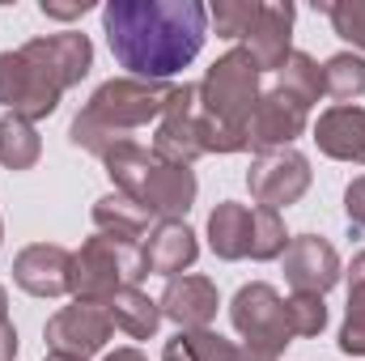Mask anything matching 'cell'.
Wrapping results in <instances>:
<instances>
[{
  "instance_id": "74e56055",
  "label": "cell",
  "mask_w": 365,
  "mask_h": 361,
  "mask_svg": "<svg viewBox=\"0 0 365 361\" xmlns=\"http://www.w3.org/2000/svg\"><path fill=\"white\" fill-rule=\"evenodd\" d=\"M43 361H81V357H64V353H51V357H43Z\"/></svg>"
},
{
  "instance_id": "5b68a950",
  "label": "cell",
  "mask_w": 365,
  "mask_h": 361,
  "mask_svg": "<svg viewBox=\"0 0 365 361\" xmlns=\"http://www.w3.org/2000/svg\"><path fill=\"white\" fill-rule=\"evenodd\" d=\"M149 276L145 251L136 243H115L106 234L86 238L73 251V298L77 302H106L119 289H132Z\"/></svg>"
},
{
  "instance_id": "cb8c5ba5",
  "label": "cell",
  "mask_w": 365,
  "mask_h": 361,
  "mask_svg": "<svg viewBox=\"0 0 365 361\" xmlns=\"http://www.w3.org/2000/svg\"><path fill=\"white\" fill-rule=\"evenodd\" d=\"M238 345L225 340L212 327H195V332H175L162 345V361H234Z\"/></svg>"
},
{
  "instance_id": "83f0119b",
  "label": "cell",
  "mask_w": 365,
  "mask_h": 361,
  "mask_svg": "<svg viewBox=\"0 0 365 361\" xmlns=\"http://www.w3.org/2000/svg\"><path fill=\"white\" fill-rule=\"evenodd\" d=\"M284 315H289L293 340H314L327 327V302L319 293H293V298H284Z\"/></svg>"
},
{
  "instance_id": "7402d4cb",
  "label": "cell",
  "mask_w": 365,
  "mask_h": 361,
  "mask_svg": "<svg viewBox=\"0 0 365 361\" xmlns=\"http://www.w3.org/2000/svg\"><path fill=\"white\" fill-rule=\"evenodd\" d=\"M43 158V136L21 115H0V166L4 171H34Z\"/></svg>"
},
{
  "instance_id": "5bb4252c",
  "label": "cell",
  "mask_w": 365,
  "mask_h": 361,
  "mask_svg": "<svg viewBox=\"0 0 365 361\" xmlns=\"http://www.w3.org/2000/svg\"><path fill=\"white\" fill-rule=\"evenodd\" d=\"M158 306H162V319L179 323V332H195V327H212V319L221 310V293H217V285L208 276L182 272V276L166 280Z\"/></svg>"
},
{
  "instance_id": "f546056e",
  "label": "cell",
  "mask_w": 365,
  "mask_h": 361,
  "mask_svg": "<svg viewBox=\"0 0 365 361\" xmlns=\"http://www.w3.org/2000/svg\"><path fill=\"white\" fill-rule=\"evenodd\" d=\"M340 353L349 357H365V293H349V310L340 323Z\"/></svg>"
},
{
  "instance_id": "8992f818",
  "label": "cell",
  "mask_w": 365,
  "mask_h": 361,
  "mask_svg": "<svg viewBox=\"0 0 365 361\" xmlns=\"http://www.w3.org/2000/svg\"><path fill=\"white\" fill-rule=\"evenodd\" d=\"M259 68H255V60L242 51V47H230L225 56H217L212 60V68L204 73V81L195 86L200 93V111L208 115V119H217V123H225V128H238V132H247V119H251V111H255V102H259Z\"/></svg>"
},
{
  "instance_id": "1f68e13d",
  "label": "cell",
  "mask_w": 365,
  "mask_h": 361,
  "mask_svg": "<svg viewBox=\"0 0 365 361\" xmlns=\"http://www.w3.org/2000/svg\"><path fill=\"white\" fill-rule=\"evenodd\" d=\"M43 9V17H51V21H77V17H86L93 4L90 0H73V4H56V0H43L38 4Z\"/></svg>"
},
{
  "instance_id": "9a60e30c",
  "label": "cell",
  "mask_w": 365,
  "mask_h": 361,
  "mask_svg": "<svg viewBox=\"0 0 365 361\" xmlns=\"http://www.w3.org/2000/svg\"><path fill=\"white\" fill-rule=\"evenodd\" d=\"M293 17H297V9L289 0H272L259 9L251 34L242 39V51L255 60L259 73H276L293 56Z\"/></svg>"
},
{
  "instance_id": "ba28073f",
  "label": "cell",
  "mask_w": 365,
  "mask_h": 361,
  "mask_svg": "<svg viewBox=\"0 0 365 361\" xmlns=\"http://www.w3.org/2000/svg\"><path fill=\"white\" fill-rule=\"evenodd\" d=\"M310 158L297 153V149H272V153H255L251 158V171H247V187H251V200L259 208H289L297 204L306 191H310Z\"/></svg>"
},
{
  "instance_id": "4dcf8cb0",
  "label": "cell",
  "mask_w": 365,
  "mask_h": 361,
  "mask_svg": "<svg viewBox=\"0 0 365 361\" xmlns=\"http://www.w3.org/2000/svg\"><path fill=\"white\" fill-rule=\"evenodd\" d=\"M344 217L353 230H365V175H357L344 187Z\"/></svg>"
},
{
  "instance_id": "7c38bea8",
  "label": "cell",
  "mask_w": 365,
  "mask_h": 361,
  "mask_svg": "<svg viewBox=\"0 0 365 361\" xmlns=\"http://www.w3.org/2000/svg\"><path fill=\"white\" fill-rule=\"evenodd\" d=\"M280 264H284V280L293 285V293H319V298H323V293L336 289V280L344 276L340 251H336L327 238H319V234H297V238H289Z\"/></svg>"
},
{
  "instance_id": "603a6c76",
  "label": "cell",
  "mask_w": 365,
  "mask_h": 361,
  "mask_svg": "<svg viewBox=\"0 0 365 361\" xmlns=\"http://www.w3.org/2000/svg\"><path fill=\"white\" fill-rule=\"evenodd\" d=\"M276 90L284 93V98H293L297 106H314L319 98H323V64L314 60V56H306V51H293L280 68H276Z\"/></svg>"
},
{
  "instance_id": "30bf717a",
  "label": "cell",
  "mask_w": 365,
  "mask_h": 361,
  "mask_svg": "<svg viewBox=\"0 0 365 361\" xmlns=\"http://www.w3.org/2000/svg\"><path fill=\"white\" fill-rule=\"evenodd\" d=\"M149 153L158 162H166V166H195L204 158V149H200V93H195V86L182 81L175 90L170 106L153 123Z\"/></svg>"
},
{
  "instance_id": "f35d334b",
  "label": "cell",
  "mask_w": 365,
  "mask_h": 361,
  "mask_svg": "<svg viewBox=\"0 0 365 361\" xmlns=\"http://www.w3.org/2000/svg\"><path fill=\"white\" fill-rule=\"evenodd\" d=\"M0 243H4V221H0Z\"/></svg>"
},
{
  "instance_id": "e575fe53",
  "label": "cell",
  "mask_w": 365,
  "mask_h": 361,
  "mask_svg": "<svg viewBox=\"0 0 365 361\" xmlns=\"http://www.w3.org/2000/svg\"><path fill=\"white\" fill-rule=\"evenodd\" d=\"M234 361H276L272 353H264V349H251V345H238V353Z\"/></svg>"
},
{
  "instance_id": "484cf974",
  "label": "cell",
  "mask_w": 365,
  "mask_h": 361,
  "mask_svg": "<svg viewBox=\"0 0 365 361\" xmlns=\"http://www.w3.org/2000/svg\"><path fill=\"white\" fill-rule=\"evenodd\" d=\"M289 247V230H284V217L272 208H255L251 213V260L255 264H272L284 255Z\"/></svg>"
},
{
  "instance_id": "d6a6232c",
  "label": "cell",
  "mask_w": 365,
  "mask_h": 361,
  "mask_svg": "<svg viewBox=\"0 0 365 361\" xmlns=\"http://www.w3.org/2000/svg\"><path fill=\"white\" fill-rule=\"evenodd\" d=\"M349 293H365V251H357L353 255V264H349Z\"/></svg>"
},
{
  "instance_id": "3957f363",
  "label": "cell",
  "mask_w": 365,
  "mask_h": 361,
  "mask_svg": "<svg viewBox=\"0 0 365 361\" xmlns=\"http://www.w3.org/2000/svg\"><path fill=\"white\" fill-rule=\"evenodd\" d=\"M102 166H106V179L115 183V191L145 204L153 213V221H182L200 195V183H195L191 166H166L136 141L110 149L102 158Z\"/></svg>"
},
{
  "instance_id": "8fae6325",
  "label": "cell",
  "mask_w": 365,
  "mask_h": 361,
  "mask_svg": "<svg viewBox=\"0 0 365 361\" xmlns=\"http://www.w3.org/2000/svg\"><path fill=\"white\" fill-rule=\"evenodd\" d=\"M310 111L297 106L293 98H284L280 90L259 93L251 119H247V149L251 153H272V149H293V141L306 132Z\"/></svg>"
},
{
  "instance_id": "8d00e7d4",
  "label": "cell",
  "mask_w": 365,
  "mask_h": 361,
  "mask_svg": "<svg viewBox=\"0 0 365 361\" xmlns=\"http://www.w3.org/2000/svg\"><path fill=\"white\" fill-rule=\"evenodd\" d=\"M0 323H9V293H4V285H0Z\"/></svg>"
},
{
  "instance_id": "52a82bcc",
  "label": "cell",
  "mask_w": 365,
  "mask_h": 361,
  "mask_svg": "<svg viewBox=\"0 0 365 361\" xmlns=\"http://www.w3.org/2000/svg\"><path fill=\"white\" fill-rule=\"evenodd\" d=\"M230 323H234V332L242 336V345L264 349V353H272V357H280V353L293 345L289 315H284V298L276 293L268 280H247V285L230 298Z\"/></svg>"
},
{
  "instance_id": "7a4b0ae2",
  "label": "cell",
  "mask_w": 365,
  "mask_h": 361,
  "mask_svg": "<svg viewBox=\"0 0 365 361\" xmlns=\"http://www.w3.org/2000/svg\"><path fill=\"white\" fill-rule=\"evenodd\" d=\"M175 81H140V77H110L90 93V102L68 123V141L93 158H106L119 145H132L136 128L162 119L175 98Z\"/></svg>"
},
{
  "instance_id": "4fadbf2b",
  "label": "cell",
  "mask_w": 365,
  "mask_h": 361,
  "mask_svg": "<svg viewBox=\"0 0 365 361\" xmlns=\"http://www.w3.org/2000/svg\"><path fill=\"white\" fill-rule=\"evenodd\" d=\"M13 280L30 298H64L73 293V251L60 243H30L13 260Z\"/></svg>"
},
{
  "instance_id": "d6986e66",
  "label": "cell",
  "mask_w": 365,
  "mask_h": 361,
  "mask_svg": "<svg viewBox=\"0 0 365 361\" xmlns=\"http://www.w3.org/2000/svg\"><path fill=\"white\" fill-rule=\"evenodd\" d=\"M251 213L247 204L238 200H221L212 213H208V247L217 260L225 264H238L251 255Z\"/></svg>"
},
{
  "instance_id": "ac0fdd59",
  "label": "cell",
  "mask_w": 365,
  "mask_h": 361,
  "mask_svg": "<svg viewBox=\"0 0 365 361\" xmlns=\"http://www.w3.org/2000/svg\"><path fill=\"white\" fill-rule=\"evenodd\" d=\"M93 230L115 238V243H145V234L153 230V213L145 204H136L123 191H110L102 200H93Z\"/></svg>"
},
{
  "instance_id": "44dd1931",
  "label": "cell",
  "mask_w": 365,
  "mask_h": 361,
  "mask_svg": "<svg viewBox=\"0 0 365 361\" xmlns=\"http://www.w3.org/2000/svg\"><path fill=\"white\" fill-rule=\"evenodd\" d=\"M106 310H110L115 332H123V336H132V340H153L158 327H162V306H158V298H149L140 285L119 289L115 298H106Z\"/></svg>"
},
{
  "instance_id": "2e32d148",
  "label": "cell",
  "mask_w": 365,
  "mask_h": 361,
  "mask_svg": "<svg viewBox=\"0 0 365 361\" xmlns=\"http://www.w3.org/2000/svg\"><path fill=\"white\" fill-rule=\"evenodd\" d=\"M314 145L331 162L365 166V106H327L314 119Z\"/></svg>"
},
{
  "instance_id": "d590c367",
  "label": "cell",
  "mask_w": 365,
  "mask_h": 361,
  "mask_svg": "<svg viewBox=\"0 0 365 361\" xmlns=\"http://www.w3.org/2000/svg\"><path fill=\"white\" fill-rule=\"evenodd\" d=\"M102 361H149V357H145L140 349H132V345H128V349H115V353H106Z\"/></svg>"
},
{
  "instance_id": "d4e9b609",
  "label": "cell",
  "mask_w": 365,
  "mask_h": 361,
  "mask_svg": "<svg viewBox=\"0 0 365 361\" xmlns=\"http://www.w3.org/2000/svg\"><path fill=\"white\" fill-rule=\"evenodd\" d=\"M323 93L336 98V106H349L365 93V56L357 51H336L323 64Z\"/></svg>"
},
{
  "instance_id": "277c9868",
  "label": "cell",
  "mask_w": 365,
  "mask_h": 361,
  "mask_svg": "<svg viewBox=\"0 0 365 361\" xmlns=\"http://www.w3.org/2000/svg\"><path fill=\"white\" fill-rule=\"evenodd\" d=\"M64 93H68V86L56 77V68L34 47V39L21 43L17 51H0V106H4V115H21L30 123L51 119L60 111Z\"/></svg>"
},
{
  "instance_id": "6da1fadb",
  "label": "cell",
  "mask_w": 365,
  "mask_h": 361,
  "mask_svg": "<svg viewBox=\"0 0 365 361\" xmlns=\"http://www.w3.org/2000/svg\"><path fill=\"white\" fill-rule=\"evenodd\" d=\"M102 34L119 68L140 81H175L204 51L208 4L200 0H106Z\"/></svg>"
},
{
  "instance_id": "9c48e42d",
  "label": "cell",
  "mask_w": 365,
  "mask_h": 361,
  "mask_svg": "<svg viewBox=\"0 0 365 361\" xmlns=\"http://www.w3.org/2000/svg\"><path fill=\"white\" fill-rule=\"evenodd\" d=\"M110 336H115V323H110L106 302H77V298H73V306H60L43 327V340H47L51 353L81 361L102 353Z\"/></svg>"
},
{
  "instance_id": "ffe728a7",
  "label": "cell",
  "mask_w": 365,
  "mask_h": 361,
  "mask_svg": "<svg viewBox=\"0 0 365 361\" xmlns=\"http://www.w3.org/2000/svg\"><path fill=\"white\" fill-rule=\"evenodd\" d=\"M34 47L47 56V64L56 68V77L73 90V86H81L86 81V73L93 68V43L90 34H81V30H60V34H38L34 39Z\"/></svg>"
},
{
  "instance_id": "4316f807",
  "label": "cell",
  "mask_w": 365,
  "mask_h": 361,
  "mask_svg": "<svg viewBox=\"0 0 365 361\" xmlns=\"http://www.w3.org/2000/svg\"><path fill=\"white\" fill-rule=\"evenodd\" d=\"M259 9H264L259 0H217V4H208V21H212L217 39L242 43V39L251 34V26H255Z\"/></svg>"
},
{
  "instance_id": "e0dca14e",
  "label": "cell",
  "mask_w": 365,
  "mask_h": 361,
  "mask_svg": "<svg viewBox=\"0 0 365 361\" xmlns=\"http://www.w3.org/2000/svg\"><path fill=\"white\" fill-rule=\"evenodd\" d=\"M140 251H145L149 276H166L170 280V276H182L200 260V238H195V230L187 221H153V230L145 234Z\"/></svg>"
},
{
  "instance_id": "f1b7e54d",
  "label": "cell",
  "mask_w": 365,
  "mask_h": 361,
  "mask_svg": "<svg viewBox=\"0 0 365 361\" xmlns=\"http://www.w3.org/2000/svg\"><path fill=\"white\" fill-rule=\"evenodd\" d=\"M319 13H327L331 30L357 56H365V0H331V4H319Z\"/></svg>"
},
{
  "instance_id": "836d02e7",
  "label": "cell",
  "mask_w": 365,
  "mask_h": 361,
  "mask_svg": "<svg viewBox=\"0 0 365 361\" xmlns=\"http://www.w3.org/2000/svg\"><path fill=\"white\" fill-rule=\"evenodd\" d=\"M17 357V327L13 323H0V361Z\"/></svg>"
}]
</instances>
